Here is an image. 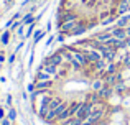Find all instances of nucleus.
<instances>
[{"instance_id": "nucleus-1", "label": "nucleus", "mask_w": 130, "mask_h": 125, "mask_svg": "<svg viewBox=\"0 0 130 125\" xmlns=\"http://www.w3.org/2000/svg\"><path fill=\"white\" fill-rule=\"evenodd\" d=\"M97 45H99V43L95 41V40L86 38V40H79L74 46H77V48L83 49V51H91V49H97Z\"/></svg>"}, {"instance_id": "nucleus-2", "label": "nucleus", "mask_w": 130, "mask_h": 125, "mask_svg": "<svg viewBox=\"0 0 130 125\" xmlns=\"http://www.w3.org/2000/svg\"><path fill=\"white\" fill-rule=\"evenodd\" d=\"M91 38H92V40H95L97 43H101V45H107V43L110 41L114 36H112L110 30H105V31H99V33H95V35H92Z\"/></svg>"}, {"instance_id": "nucleus-3", "label": "nucleus", "mask_w": 130, "mask_h": 125, "mask_svg": "<svg viewBox=\"0 0 130 125\" xmlns=\"http://www.w3.org/2000/svg\"><path fill=\"white\" fill-rule=\"evenodd\" d=\"M81 20H83V18H77V20H71V22L61 23V25H59V33H63V35H69V33L77 26V23H79Z\"/></svg>"}, {"instance_id": "nucleus-4", "label": "nucleus", "mask_w": 130, "mask_h": 125, "mask_svg": "<svg viewBox=\"0 0 130 125\" xmlns=\"http://www.w3.org/2000/svg\"><path fill=\"white\" fill-rule=\"evenodd\" d=\"M43 63H46V64H53V66H56V67H61V66L64 64L63 56L59 55V51H56V53H53V55H50Z\"/></svg>"}, {"instance_id": "nucleus-5", "label": "nucleus", "mask_w": 130, "mask_h": 125, "mask_svg": "<svg viewBox=\"0 0 130 125\" xmlns=\"http://www.w3.org/2000/svg\"><path fill=\"white\" fill-rule=\"evenodd\" d=\"M87 31H89V28H87V25H86V20H81V22L77 23L76 28L69 33V36H83L84 33H87Z\"/></svg>"}, {"instance_id": "nucleus-6", "label": "nucleus", "mask_w": 130, "mask_h": 125, "mask_svg": "<svg viewBox=\"0 0 130 125\" xmlns=\"http://www.w3.org/2000/svg\"><path fill=\"white\" fill-rule=\"evenodd\" d=\"M59 55L63 56L64 64H71V61H73V48L71 46H63L59 49Z\"/></svg>"}, {"instance_id": "nucleus-7", "label": "nucleus", "mask_w": 130, "mask_h": 125, "mask_svg": "<svg viewBox=\"0 0 130 125\" xmlns=\"http://www.w3.org/2000/svg\"><path fill=\"white\" fill-rule=\"evenodd\" d=\"M74 117L81 119L83 122L89 117V112H87V102H86V100H84V102H79V107H77V112H76V115H74Z\"/></svg>"}, {"instance_id": "nucleus-8", "label": "nucleus", "mask_w": 130, "mask_h": 125, "mask_svg": "<svg viewBox=\"0 0 130 125\" xmlns=\"http://www.w3.org/2000/svg\"><path fill=\"white\" fill-rule=\"evenodd\" d=\"M115 8H117L119 16H120V15H125V13L130 12V2H128V0H119L117 5H115Z\"/></svg>"}, {"instance_id": "nucleus-9", "label": "nucleus", "mask_w": 130, "mask_h": 125, "mask_svg": "<svg viewBox=\"0 0 130 125\" xmlns=\"http://www.w3.org/2000/svg\"><path fill=\"white\" fill-rule=\"evenodd\" d=\"M110 33H112V36L117 38V40H127L128 38L127 33H125V28H120V26H114V28L110 30Z\"/></svg>"}, {"instance_id": "nucleus-10", "label": "nucleus", "mask_w": 130, "mask_h": 125, "mask_svg": "<svg viewBox=\"0 0 130 125\" xmlns=\"http://www.w3.org/2000/svg\"><path fill=\"white\" fill-rule=\"evenodd\" d=\"M53 84H54V81H35L36 91H48V89H53Z\"/></svg>"}, {"instance_id": "nucleus-11", "label": "nucleus", "mask_w": 130, "mask_h": 125, "mask_svg": "<svg viewBox=\"0 0 130 125\" xmlns=\"http://www.w3.org/2000/svg\"><path fill=\"white\" fill-rule=\"evenodd\" d=\"M86 55H87V61H89V64L97 63L99 59H102V55L99 53V49H91V51H86Z\"/></svg>"}, {"instance_id": "nucleus-12", "label": "nucleus", "mask_w": 130, "mask_h": 125, "mask_svg": "<svg viewBox=\"0 0 130 125\" xmlns=\"http://www.w3.org/2000/svg\"><path fill=\"white\" fill-rule=\"evenodd\" d=\"M97 94H99V97H101L102 100H104V99H110L112 94H114V87H112V86H104Z\"/></svg>"}, {"instance_id": "nucleus-13", "label": "nucleus", "mask_w": 130, "mask_h": 125, "mask_svg": "<svg viewBox=\"0 0 130 125\" xmlns=\"http://www.w3.org/2000/svg\"><path fill=\"white\" fill-rule=\"evenodd\" d=\"M128 25H130V15H128V13L120 15L117 18V22H115V26H120V28H127Z\"/></svg>"}, {"instance_id": "nucleus-14", "label": "nucleus", "mask_w": 130, "mask_h": 125, "mask_svg": "<svg viewBox=\"0 0 130 125\" xmlns=\"http://www.w3.org/2000/svg\"><path fill=\"white\" fill-rule=\"evenodd\" d=\"M81 123H83V120H81V119H77V117H69V119L59 122L58 125H81Z\"/></svg>"}, {"instance_id": "nucleus-15", "label": "nucleus", "mask_w": 130, "mask_h": 125, "mask_svg": "<svg viewBox=\"0 0 130 125\" xmlns=\"http://www.w3.org/2000/svg\"><path fill=\"white\" fill-rule=\"evenodd\" d=\"M104 86H105V84H104V81H102V79H94V81H92V84H91V89H92V92H99Z\"/></svg>"}, {"instance_id": "nucleus-16", "label": "nucleus", "mask_w": 130, "mask_h": 125, "mask_svg": "<svg viewBox=\"0 0 130 125\" xmlns=\"http://www.w3.org/2000/svg\"><path fill=\"white\" fill-rule=\"evenodd\" d=\"M105 73H107V74H117V73H119V69H117V64H115L114 61L107 63V66H105Z\"/></svg>"}, {"instance_id": "nucleus-17", "label": "nucleus", "mask_w": 130, "mask_h": 125, "mask_svg": "<svg viewBox=\"0 0 130 125\" xmlns=\"http://www.w3.org/2000/svg\"><path fill=\"white\" fill-rule=\"evenodd\" d=\"M44 35H46L44 31H41V30H36V31L33 33V45H36V43H38L41 38H44Z\"/></svg>"}, {"instance_id": "nucleus-18", "label": "nucleus", "mask_w": 130, "mask_h": 125, "mask_svg": "<svg viewBox=\"0 0 130 125\" xmlns=\"http://www.w3.org/2000/svg\"><path fill=\"white\" fill-rule=\"evenodd\" d=\"M77 107H79V102H71V104H69V107H68V112H69V115H71V117L76 115Z\"/></svg>"}, {"instance_id": "nucleus-19", "label": "nucleus", "mask_w": 130, "mask_h": 125, "mask_svg": "<svg viewBox=\"0 0 130 125\" xmlns=\"http://www.w3.org/2000/svg\"><path fill=\"white\" fill-rule=\"evenodd\" d=\"M33 22H35V18H33V13L31 12L26 13V15L22 18V23H23V25H30V23H33Z\"/></svg>"}, {"instance_id": "nucleus-20", "label": "nucleus", "mask_w": 130, "mask_h": 125, "mask_svg": "<svg viewBox=\"0 0 130 125\" xmlns=\"http://www.w3.org/2000/svg\"><path fill=\"white\" fill-rule=\"evenodd\" d=\"M8 41H10V31H3L2 36H0V43H2L3 46H7Z\"/></svg>"}, {"instance_id": "nucleus-21", "label": "nucleus", "mask_w": 130, "mask_h": 125, "mask_svg": "<svg viewBox=\"0 0 130 125\" xmlns=\"http://www.w3.org/2000/svg\"><path fill=\"white\" fill-rule=\"evenodd\" d=\"M33 33H35V22L30 23V25H26V33H25V36L28 38V36L33 35Z\"/></svg>"}, {"instance_id": "nucleus-22", "label": "nucleus", "mask_w": 130, "mask_h": 125, "mask_svg": "<svg viewBox=\"0 0 130 125\" xmlns=\"http://www.w3.org/2000/svg\"><path fill=\"white\" fill-rule=\"evenodd\" d=\"M114 91H117V92H124L125 91V84L124 82H117V84H114Z\"/></svg>"}, {"instance_id": "nucleus-23", "label": "nucleus", "mask_w": 130, "mask_h": 125, "mask_svg": "<svg viewBox=\"0 0 130 125\" xmlns=\"http://www.w3.org/2000/svg\"><path fill=\"white\" fill-rule=\"evenodd\" d=\"M7 117H8V119L13 122V120L17 119V110H15V109H10V110H8V115H7Z\"/></svg>"}, {"instance_id": "nucleus-24", "label": "nucleus", "mask_w": 130, "mask_h": 125, "mask_svg": "<svg viewBox=\"0 0 130 125\" xmlns=\"http://www.w3.org/2000/svg\"><path fill=\"white\" fill-rule=\"evenodd\" d=\"M97 23H99V22H95L94 18H89V22H86V25H87V28L91 30V28H94V26L97 25Z\"/></svg>"}, {"instance_id": "nucleus-25", "label": "nucleus", "mask_w": 130, "mask_h": 125, "mask_svg": "<svg viewBox=\"0 0 130 125\" xmlns=\"http://www.w3.org/2000/svg\"><path fill=\"white\" fill-rule=\"evenodd\" d=\"M0 125H12V120H10L8 117H5V119L0 120Z\"/></svg>"}, {"instance_id": "nucleus-26", "label": "nucleus", "mask_w": 130, "mask_h": 125, "mask_svg": "<svg viewBox=\"0 0 130 125\" xmlns=\"http://www.w3.org/2000/svg\"><path fill=\"white\" fill-rule=\"evenodd\" d=\"M122 59H124V64H125V66H128V67H130V55L124 56V58H122Z\"/></svg>"}, {"instance_id": "nucleus-27", "label": "nucleus", "mask_w": 130, "mask_h": 125, "mask_svg": "<svg viewBox=\"0 0 130 125\" xmlns=\"http://www.w3.org/2000/svg\"><path fill=\"white\" fill-rule=\"evenodd\" d=\"M53 41H54V35H53V36H50V38L46 40V46H50V45H51Z\"/></svg>"}, {"instance_id": "nucleus-28", "label": "nucleus", "mask_w": 130, "mask_h": 125, "mask_svg": "<svg viewBox=\"0 0 130 125\" xmlns=\"http://www.w3.org/2000/svg\"><path fill=\"white\" fill-rule=\"evenodd\" d=\"M63 41H64V35L59 33V36H58V43H63Z\"/></svg>"}, {"instance_id": "nucleus-29", "label": "nucleus", "mask_w": 130, "mask_h": 125, "mask_svg": "<svg viewBox=\"0 0 130 125\" xmlns=\"http://www.w3.org/2000/svg\"><path fill=\"white\" fill-rule=\"evenodd\" d=\"M2 119H5V110L0 107V120H2Z\"/></svg>"}, {"instance_id": "nucleus-30", "label": "nucleus", "mask_w": 130, "mask_h": 125, "mask_svg": "<svg viewBox=\"0 0 130 125\" xmlns=\"http://www.w3.org/2000/svg\"><path fill=\"white\" fill-rule=\"evenodd\" d=\"M8 61H10V63H13V61H15V53H13V55L8 58Z\"/></svg>"}, {"instance_id": "nucleus-31", "label": "nucleus", "mask_w": 130, "mask_h": 125, "mask_svg": "<svg viewBox=\"0 0 130 125\" xmlns=\"http://www.w3.org/2000/svg\"><path fill=\"white\" fill-rule=\"evenodd\" d=\"M125 33H127V36H128V38H130V25L127 26V28H125Z\"/></svg>"}, {"instance_id": "nucleus-32", "label": "nucleus", "mask_w": 130, "mask_h": 125, "mask_svg": "<svg viewBox=\"0 0 130 125\" xmlns=\"http://www.w3.org/2000/svg\"><path fill=\"white\" fill-rule=\"evenodd\" d=\"M125 43H127V48H130V38H127V40H125Z\"/></svg>"}, {"instance_id": "nucleus-33", "label": "nucleus", "mask_w": 130, "mask_h": 125, "mask_svg": "<svg viewBox=\"0 0 130 125\" xmlns=\"http://www.w3.org/2000/svg\"><path fill=\"white\" fill-rule=\"evenodd\" d=\"M3 61H5V58H3V55H0V64H2Z\"/></svg>"}, {"instance_id": "nucleus-34", "label": "nucleus", "mask_w": 130, "mask_h": 125, "mask_svg": "<svg viewBox=\"0 0 130 125\" xmlns=\"http://www.w3.org/2000/svg\"><path fill=\"white\" fill-rule=\"evenodd\" d=\"M12 125H15V123H12Z\"/></svg>"}]
</instances>
